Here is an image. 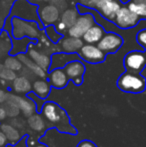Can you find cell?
<instances>
[{"label":"cell","mask_w":146,"mask_h":147,"mask_svg":"<svg viewBox=\"0 0 146 147\" xmlns=\"http://www.w3.org/2000/svg\"><path fill=\"white\" fill-rule=\"evenodd\" d=\"M49 3L54 5L60 12L64 11L68 8V1L67 0H49Z\"/></svg>","instance_id":"f1b7e54d"},{"label":"cell","mask_w":146,"mask_h":147,"mask_svg":"<svg viewBox=\"0 0 146 147\" xmlns=\"http://www.w3.org/2000/svg\"><path fill=\"white\" fill-rule=\"evenodd\" d=\"M2 132L5 134L6 138H8L9 140H12V141H16L19 138V135H18V131L16 129H14L12 126L9 125H2Z\"/></svg>","instance_id":"484cf974"},{"label":"cell","mask_w":146,"mask_h":147,"mask_svg":"<svg viewBox=\"0 0 146 147\" xmlns=\"http://www.w3.org/2000/svg\"><path fill=\"white\" fill-rule=\"evenodd\" d=\"M30 1L33 3V2H46V1H49V0H30Z\"/></svg>","instance_id":"74e56055"},{"label":"cell","mask_w":146,"mask_h":147,"mask_svg":"<svg viewBox=\"0 0 146 147\" xmlns=\"http://www.w3.org/2000/svg\"><path fill=\"white\" fill-rule=\"evenodd\" d=\"M64 71L68 76L69 80H72L76 85H80L82 83V77L85 73V66L81 61L78 60H72L68 62L64 66Z\"/></svg>","instance_id":"8fae6325"},{"label":"cell","mask_w":146,"mask_h":147,"mask_svg":"<svg viewBox=\"0 0 146 147\" xmlns=\"http://www.w3.org/2000/svg\"><path fill=\"white\" fill-rule=\"evenodd\" d=\"M130 0H121V2H123V3H127V2H129Z\"/></svg>","instance_id":"60d3db41"},{"label":"cell","mask_w":146,"mask_h":147,"mask_svg":"<svg viewBox=\"0 0 146 147\" xmlns=\"http://www.w3.org/2000/svg\"><path fill=\"white\" fill-rule=\"evenodd\" d=\"M140 18L133 13L128 7H121L118 10L116 16L114 18V22L118 27L122 29H127V28H132L137 25Z\"/></svg>","instance_id":"52a82bcc"},{"label":"cell","mask_w":146,"mask_h":147,"mask_svg":"<svg viewBox=\"0 0 146 147\" xmlns=\"http://www.w3.org/2000/svg\"><path fill=\"white\" fill-rule=\"evenodd\" d=\"M11 98H12V100H10V102L14 103L18 108L21 109L24 114H26V115L32 114L34 109H33V106H32L31 102H29V101H27V100H24L23 98H20V97H16V96H11Z\"/></svg>","instance_id":"44dd1931"},{"label":"cell","mask_w":146,"mask_h":147,"mask_svg":"<svg viewBox=\"0 0 146 147\" xmlns=\"http://www.w3.org/2000/svg\"><path fill=\"white\" fill-rule=\"evenodd\" d=\"M127 7L135 13L139 18L146 19V3H138V2H134L130 0L128 2V6Z\"/></svg>","instance_id":"7402d4cb"},{"label":"cell","mask_w":146,"mask_h":147,"mask_svg":"<svg viewBox=\"0 0 146 147\" xmlns=\"http://www.w3.org/2000/svg\"><path fill=\"white\" fill-rule=\"evenodd\" d=\"M32 89H33L34 93L41 99H45L47 96L49 95L51 90V85L49 82H47L46 80H36L33 83V86H32Z\"/></svg>","instance_id":"ac0fdd59"},{"label":"cell","mask_w":146,"mask_h":147,"mask_svg":"<svg viewBox=\"0 0 146 147\" xmlns=\"http://www.w3.org/2000/svg\"><path fill=\"white\" fill-rule=\"evenodd\" d=\"M4 65L9 69L13 70V71H18L22 68V62L20 61L18 57L14 56H9L5 59Z\"/></svg>","instance_id":"d4e9b609"},{"label":"cell","mask_w":146,"mask_h":147,"mask_svg":"<svg viewBox=\"0 0 146 147\" xmlns=\"http://www.w3.org/2000/svg\"><path fill=\"white\" fill-rule=\"evenodd\" d=\"M108 1H111V0H90L87 4H86V7L89 8H93V9L99 10L102 6L105 3H107Z\"/></svg>","instance_id":"f546056e"},{"label":"cell","mask_w":146,"mask_h":147,"mask_svg":"<svg viewBox=\"0 0 146 147\" xmlns=\"http://www.w3.org/2000/svg\"><path fill=\"white\" fill-rule=\"evenodd\" d=\"M134 2H138V3H146V0H132Z\"/></svg>","instance_id":"f35d334b"},{"label":"cell","mask_w":146,"mask_h":147,"mask_svg":"<svg viewBox=\"0 0 146 147\" xmlns=\"http://www.w3.org/2000/svg\"><path fill=\"white\" fill-rule=\"evenodd\" d=\"M45 31H46V34H47V36L49 37V39H50L51 41H53V42L56 43L61 39V33H59L58 31L56 30L55 26H53V25L47 26Z\"/></svg>","instance_id":"4316f807"},{"label":"cell","mask_w":146,"mask_h":147,"mask_svg":"<svg viewBox=\"0 0 146 147\" xmlns=\"http://www.w3.org/2000/svg\"><path fill=\"white\" fill-rule=\"evenodd\" d=\"M35 147H47V146L43 145V144H38V145H37V146H35Z\"/></svg>","instance_id":"ab89813d"},{"label":"cell","mask_w":146,"mask_h":147,"mask_svg":"<svg viewBox=\"0 0 146 147\" xmlns=\"http://www.w3.org/2000/svg\"><path fill=\"white\" fill-rule=\"evenodd\" d=\"M28 56L30 57L36 64H38L42 69H44L45 71L49 69L51 64V59L46 53H44L43 51L39 50V48H36L35 46H33L32 43H30L28 45Z\"/></svg>","instance_id":"7c38bea8"},{"label":"cell","mask_w":146,"mask_h":147,"mask_svg":"<svg viewBox=\"0 0 146 147\" xmlns=\"http://www.w3.org/2000/svg\"><path fill=\"white\" fill-rule=\"evenodd\" d=\"M11 14L25 20H38V9L28 0H17L12 7Z\"/></svg>","instance_id":"277c9868"},{"label":"cell","mask_w":146,"mask_h":147,"mask_svg":"<svg viewBox=\"0 0 146 147\" xmlns=\"http://www.w3.org/2000/svg\"><path fill=\"white\" fill-rule=\"evenodd\" d=\"M0 77L6 80H13L16 76L15 73L13 72V70L7 68L5 65H1L0 64Z\"/></svg>","instance_id":"83f0119b"},{"label":"cell","mask_w":146,"mask_h":147,"mask_svg":"<svg viewBox=\"0 0 146 147\" xmlns=\"http://www.w3.org/2000/svg\"><path fill=\"white\" fill-rule=\"evenodd\" d=\"M11 42L5 32H3L0 36V58L5 56L8 52L11 51Z\"/></svg>","instance_id":"603a6c76"},{"label":"cell","mask_w":146,"mask_h":147,"mask_svg":"<svg viewBox=\"0 0 146 147\" xmlns=\"http://www.w3.org/2000/svg\"><path fill=\"white\" fill-rule=\"evenodd\" d=\"M48 80L50 85L54 88L62 89L67 85L69 78L63 68H55L48 74Z\"/></svg>","instance_id":"4fadbf2b"},{"label":"cell","mask_w":146,"mask_h":147,"mask_svg":"<svg viewBox=\"0 0 146 147\" xmlns=\"http://www.w3.org/2000/svg\"><path fill=\"white\" fill-rule=\"evenodd\" d=\"M78 18V12L76 9L73 8H67L66 10L62 11V14L60 15V21L66 25L67 28H70L75 23V21Z\"/></svg>","instance_id":"d6986e66"},{"label":"cell","mask_w":146,"mask_h":147,"mask_svg":"<svg viewBox=\"0 0 146 147\" xmlns=\"http://www.w3.org/2000/svg\"><path fill=\"white\" fill-rule=\"evenodd\" d=\"M4 99H5V94H4L3 91L0 90V102H1V101H3Z\"/></svg>","instance_id":"d590c367"},{"label":"cell","mask_w":146,"mask_h":147,"mask_svg":"<svg viewBox=\"0 0 146 147\" xmlns=\"http://www.w3.org/2000/svg\"><path fill=\"white\" fill-rule=\"evenodd\" d=\"M42 114L59 131L69 134L77 133L76 129L70 124V120L67 113L56 103L52 101L44 103L42 106Z\"/></svg>","instance_id":"6da1fadb"},{"label":"cell","mask_w":146,"mask_h":147,"mask_svg":"<svg viewBox=\"0 0 146 147\" xmlns=\"http://www.w3.org/2000/svg\"><path fill=\"white\" fill-rule=\"evenodd\" d=\"M76 147H98L96 144H94L93 142L91 141V140H82V141H80L79 143L77 144V146Z\"/></svg>","instance_id":"1f68e13d"},{"label":"cell","mask_w":146,"mask_h":147,"mask_svg":"<svg viewBox=\"0 0 146 147\" xmlns=\"http://www.w3.org/2000/svg\"><path fill=\"white\" fill-rule=\"evenodd\" d=\"M79 56L88 63H101L105 60V53L94 44H86L80 48Z\"/></svg>","instance_id":"9c48e42d"},{"label":"cell","mask_w":146,"mask_h":147,"mask_svg":"<svg viewBox=\"0 0 146 147\" xmlns=\"http://www.w3.org/2000/svg\"><path fill=\"white\" fill-rule=\"evenodd\" d=\"M123 38L118 34L113 32H108L102 36L100 41L97 43V46L104 53H114L122 46Z\"/></svg>","instance_id":"ba28073f"},{"label":"cell","mask_w":146,"mask_h":147,"mask_svg":"<svg viewBox=\"0 0 146 147\" xmlns=\"http://www.w3.org/2000/svg\"><path fill=\"white\" fill-rule=\"evenodd\" d=\"M11 25L12 35L16 39L25 38V37L35 39L40 36V26L33 20H25L17 16H13L11 20Z\"/></svg>","instance_id":"7a4b0ae2"},{"label":"cell","mask_w":146,"mask_h":147,"mask_svg":"<svg viewBox=\"0 0 146 147\" xmlns=\"http://www.w3.org/2000/svg\"><path fill=\"white\" fill-rule=\"evenodd\" d=\"M5 142H6V136H5V134H4L3 132L0 131V147L3 146L4 144H5Z\"/></svg>","instance_id":"836d02e7"},{"label":"cell","mask_w":146,"mask_h":147,"mask_svg":"<svg viewBox=\"0 0 146 147\" xmlns=\"http://www.w3.org/2000/svg\"><path fill=\"white\" fill-rule=\"evenodd\" d=\"M137 42L140 45H142L143 47H146V29L140 30L138 33H137Z\"/></svg>","instance_id":"4dcf8cb0"},{"label":"cell","mask_w":146,"mask_h":147,"mask_svg":"<svg viewBox=\"0 0 146 147\" xmlns=\"http://www.w3.org/2000/svg\"><path fill=\"white\" fill-rule=\"evenodd\" d=\"M17 57L28 69L31 70V71L33 72L34 74H36L37 76L42 77V78L46 77V71H45L44 69H42L38 64H36L29 56L25 55L24 53H19V54H17Z\"/></svg>","instance_id":"e0dca14e"},{"label":"cell","mask_w":146,"mask_h":147,"mask_svg":"<svg viewBox=\"0 0 146 147\" xmlns=\"http://www.w3.org/2000/svg\"><path fill=\"white\" fill-rule=\"evenodd\" d=\"M121 8V5L119 3L118 0H111L105 3L98 11L101 13L105 19L108 20H114L115 16H116L118 10Z\"/></svg>","instance_id":"2e32d148"},{"label":"cell","mask_w":146,"mask_h":147,"mask_svg":"<svg viewBox=\"0 0 146 147\" xmlns=\"http://www.w3.org/2000/svg\"><path fill=\"white\" fill-rule=\"evenodd\" d=\"M77 1H78V2H79V3H81V4H82V5H84V6H85V5H86V4H87V3H88V2H89V1H90V0H77Z\"/></svg>","instance_id":"8d00e7d4"},{"label":"cell","mask_w":146,"mask_h":147,"mask_svg":"<svg viewBox=\"0 0 146 147\" xmlns=\"http://www.w3.org/2000/svg\"><path fill=\"white\" fill-rule=\"evenodd\" d=\"M146 65V53L141 51H131L124 58V66L127 71L140 73Z\"/></svg>","instance_id":"5b68a950"},{"label":"cell","mask_w":146,"mask_h":147,"mask_svg":"<svg viewBox=\"0 0 146 147\" xmlns=\"http://www.w3.org/2000/svg\"><path fill=\"white\" fill-rule=\"evenodd\" d=\"M6 114H7V113H6L5 109L0 107V121H1V120H3V119H5Z\"/></svg>","instance_id":"e575fe53"},{"label":"cell","mask_w":146,"mask_h":147,"mask_svg":"<svg viewBox=\"0 0 146 147\" xmlns=\"http://www.w3.org/2000/svg\"><path fill=\"white\" fill-rule=\"evenodd\" d=\"M94 23H95V20H94V17L91 14H82V15L78 16L75 23L70 28H68V35L72 37L81 38L84 33L89 29Z\"/></svg>","instance_id":"8992f818"},{"label":"cell","mask_w":146,"mask_h":147,"mask_svg":"<svg viewBox=\"0 0 146 147\" xmlns=\"http://www.w3.org/2000/svg\"><path fill=\"white\" fill-rule=\"evenodd\" d=\"M28 124H29L32 129L36 130V131L42 130L45 126L43 119L40 116H38V115H31L28 118Z\"/></svg>","instance_id":"cb8c5ba5"},{"label":"cell","mask_w":146,"mask_h":147,"mask_svg":"<svg viewBox=\"0 0 146 147\" xmlns=\"http://www.w3.org/2000/svg\"><path fill=\"white\" fill-rule=\"evenodd\" d=\"M55 28H56V30L58 31L59 33H63L65 30L67 29L66 25H65L62 21H60V20H58V21L55 23Z\"/></svg>","instance_id":"d6a6232c"},{"label":"cell","mask_w":146,"mask_h":147,"mask_svg":"<svg viewBox=\"0 0 146 147\" xmlns=\"http://www.w3.org/2000/svg\"><path fill=\"white\" fill-rule=\"evenodd\" d=\"M104 34H105V30L103 29V27L94 23L84 33L82 38H83L84 42L88 43V44H96V43L99 42Z\"/></svg>","instance_id":"5bb4252c"},{"label":"cell","mask_w":146,"mask_h":147,"mask_svg":"<svg viewBox=\"0 0 146 147\" xmlns=\"http://www.w3.org/2000/svg\"><path fill=\"white\" fill-rule=\"evenodd\" d=\"M117 86L120 90L132 94H138L145 90L146 79L139 73L126 71L117 80Z\"/></svg>","instance_id":"3957f363"},{"label":"cell","mask_w":146,"mask_h":147,"mask_svg":"<svg viewBox=\"0 0 146 147\" xmlns=\"http://www.w3.org/2000/svg\"><path fill=\"white\" fill-rule=\"evenodd\" d=\"M31 83L26 77L20 76V77H15L13 79V89L16 92L26 93L31 90Z\"/></svg>","instance_id":"ffe728a7"},{"label":"cell","mask_w":146,"mask_h":147,"mask_svg":"<svg viewBox=\"0 0 146 147\" xmlns=\"http://www.w3.org/2000/svg\"><path fill=\"white\" fill-rule=\"evenodd\" d=\"M83 46V41L77 37H64L60 40V47L65 53H73L80 50Z\"/></svg>","instance_id":"9a60e30c"},{"label":"cell","mask_w":146,"mask_h":147,"mask_svg":"<svg viewBox=\"0 0 146 147\" xmlns=\"http://www.w3.org/2000/svg\"><path fill=\"white\" fill-rule=\"evenodd\" d=\"M38 16L40 22L44 26L53 25L60 19V11L54 5L49 3L39 8Z\"/></svg>","instance_id":"30bf717a"}]
</instances>
